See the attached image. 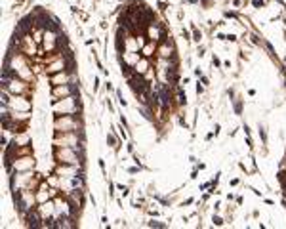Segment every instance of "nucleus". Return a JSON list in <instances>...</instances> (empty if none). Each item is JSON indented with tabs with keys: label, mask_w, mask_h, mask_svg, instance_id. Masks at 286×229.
Instances as JSON below:
<instances>
[{
	"label": "nucleus",
	"mask_w": 286,
	"mask_h": 229,
	"mask_svg": "<svg viewBox=\"0 0 286 229\" xmlns=\"http://www.w3.org/2000/svg\"><path fill=\"white\" fill-rule=\"evenodd\" d=\"M259 136H261V138H263V141H265V139H267V136H265V130H263V128H259Z\"/></svg>",
	"instance_id": "1"
},
{
	"label": "nucleus",
	"mask_w": 286,
	"mask_h": 229,
	"mask_svg": "<svg viewBox=\"0 0 286 229\" xmlns=\"http://www.w3.org/2000/svg\"><path fill=\"white\" fill-rule=\"evenodd\" d=\"M214 222H216V225H221V223H223V222H221V218H214Z\"/></svg>",
	"instance_id": "2"
}]
</instances>
